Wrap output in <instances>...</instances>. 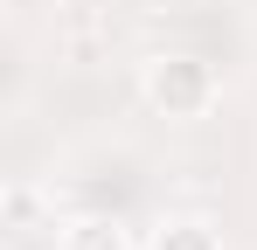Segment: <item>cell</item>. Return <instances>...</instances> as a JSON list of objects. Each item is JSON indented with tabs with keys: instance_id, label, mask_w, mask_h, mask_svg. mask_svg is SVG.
I'll use <instances>...</instances> for the list:
<instances>
[{
	"instance_id": "6da1fadb",
	"label": "cell",
	"mask_w": 257,
	"mask_h": 250,
	"mask_svg": "<svg viewBox=\"0 0 257 250\" xmlns=\"http://www.w3.org/2000/svg\"><path fill=\"white\" fill-rule=\"evenodd\" d=\"M139 90L167 118H202L215 104V77H209V63H195V56H153L139 70Z\"/></svg>"
},
{
	"instance_id": "7a4b0ae2",
	"label": "cell",
	"mask_w": 257,
	"mask_h": 250,
	"mask_svg": "<svg viewBox=\"0 0 257 250\" xmlns=\"http://www.w3.org/2000/svg\"><path fill=\"white\" fill-rule=\"evenodd\" d=\"M63 250H132V236L118 215H77L63 229Z\"/></svg>"
},
{
	"instance_id": "3957f363",
	"label": "cell",
	"mask_w": 257,
	"mask_h": 250,
	"mask_svg": "<svg viewBox=\"0 0 257 250\" xmlns=\"http://www.w3.org/2000/svg\"><path fill=\"white\" fill-rule=\"evenodd\" d=\"M153 250H222V236H215L202 215H167L153 229Z\"/></svg>"
}]
</instances>
